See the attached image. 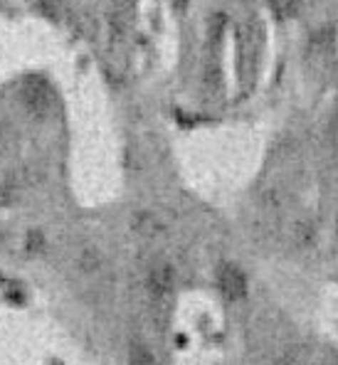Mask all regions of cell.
Wrapping results in <instances>:
<instances>
[{
  "label": "cell",
  "mask_w": 338,
  "mask_h": 365,
  "mask_svg": "<svg viewBox=\"0 0 338 365\" xmlns=\"http://www.w3.org/2000/svg\"><path fill=\"white\" fill-rule=\"evenodd\" d=\"M23 96V106L30 111L32 116H50V111L55 109V91L42 77H28L20 89Z\"/></svg>",
  "instance_id": "6da1fadb"
},
{
  "label": "cell",
  "mask_w": 338,
  "mask_h": 365,
  "mask_svg": "<svg viewBox=\"0 0 338 365\" xmlns=\"http://www.w3.org/2000/svg\"><path fill=\"white\" fill-rule=\"evenodd\" d=\"M217 287L230 302H240L247 292V279L235 264H222L217 272Z\"/></svg>",
  "instance_id": "7a4b0ae2"
},
{
  "label": "cell",
  "mask_w": 338,
  "mask_h": 365,
  "mask_svg": "<svg viewBox=\"0 0 338 365\" xmlns=\"http://www.w3.org/2000/svg\"><path fill=\"white\" fill-rule=\"evenodd\" d=\"M148 292L155 299H163L173 292V284H175V274L170 269V264H155L151 272H148Z\"/></svg>",
  "instance_id": "3957f363"
},
{
  "label": "cell",
  "mask_w": 338,
  "mask_h": 365,
  "mask_svg": "<svg viewBox=\"0 0 338 365\" xmlns=\"http://www.w3.org/2000/svg\"><path fill=\"white\" fill-rule=\"evenodd\" d=\"M311 50L319 57H329L336 50V32L334 28H324L321 32H316L314 40H311Z\"/></svg>",
  "instance_id": "277c9868"
},
{
  "label": "cell",
  "mask_w": 338,
  "mask_h": 365,
  "mask_svg": "<svg viewBox=\"0 0 338 365\" xmlns=\"http://www.w3.org/2000/svg\"><path fill=\"white\" fill-rule=\"evenodd\" d=\"M128 363L131 365H155L153 353L148 351V346L146 343H138V341H133L131 346H128Z\"/></svg>",
  "instance_id": "5b68a950"
},
{
  "label": "cell",
  "mask_w": 338,
  "mask_h": 365,
  "mask_svg": "<svg viewBox=\"0 0 338 365\" xmlns=\"http://www.w3.org/2000/svg\"><path fill=\"white\" fill-rule=\"evenodd\" d=\"M270 5L279 20H289L299 13V0H270Z\"/></svg>",
  "instance_id": "8992f818"
},
{
  "label": "cell",
  "mask_w": 338,
  "mask_h": 365,
  "mask_svg": "<svg viewBox=\"0 0 338 365\" xmlns=\"http://www.w3.org/2000/svg\"><path fill=\"white\" fill-rule=\"evenodd\" d=\"M79 267H82V272H96L101 267V255L96 250H84L82 257H79Z\"/></svg>",
  "instance_id": "52a82bcc"
},
{
  "label": "cell",
  "mask_w": 338,
  "mask_h": 365,
  "mask_svg": "<svg viewBox=\"0 0 338 365\" xmlns=\"http://www.w3.org/2000/svg\"><path fill=\"white\" fill-rule=\"evenodd\" d=\"M275 365H302V348L299 346H292L277 358Z\"/></svg>",
  "instance_id": "ba28073f"
},
{
  "label": "cell",
  "mask_w": 338,
  "mask_h": 365,
  "mask_svg": "<svg viewBox=\"0 0 338 365\" xmlns=\"http://www.w3.org/2000/svg\"><path fill=\"white\" fill-rule=\"evenodd\" d=\"M136 230L141 235H155L160 230V225L155 222L151 215H138V217H136Z\"/></svg>",
  "instance_id": "9c48e42d"
},
{
  "label": "cell",
  "mask_w": 338,
  "mask_h": 365,
  "mask_svg": "<svg viewBox=\"0 0 338 365\" xmlns=\"http://www.w3.org/2000/svg\"><path fill=\"white\" fill-rule=\"evenodd\" d=\"M210 42L212 45H217L220 40H222V35H225V15H212V20H210Z\"/></svg>",
  "instance_id": "30bf717a"
},
{
  "label": "cell",
  "mask_w": 338,
  "mask_h": 365,
  "mask_svg": "<svg viewBox=\"0 0 338 365\" xmlns=\"http://www.w3.org/2000/svg\"><path fill=\"white\" fill-rule=\"evenodd\" d=\"M314 235H316V232H314V227H311L309 222H302V225L297 227V240H299L302 245H309L311 240H314Z\"/></svg>",
  "instance_id": "8fae6325"
},
{
  "label": "cell",
  "mask_w": 338,
  "mask_h": 365,
  "mask_svg": "<svg viewBox=\"0 0 338 365\" xmlns=\"http://www.w3.org/2000/svg\"><path fill=\"white\" fill-rule=\"evenodd\" d=\"M42 245H45V240H42L37 232H32V235H30V240H28V247H30V250H32V252H37Z\"/></svg>",
  "instance_id": "7c38bea8"
}]
</instances>
